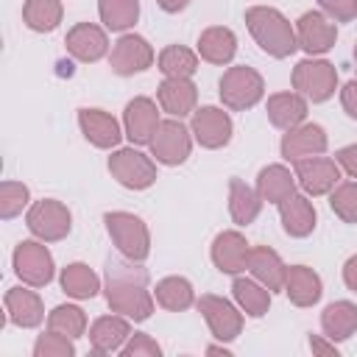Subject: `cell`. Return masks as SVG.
<instances>
[{"instance_id": "cell-9", "label": "cell", "mask_w": 357, "mask_h": 357, "mask_svg": "<svg viewBox=\"0 0 357 357\" xmlns=\"http://www.w3.org/2000/svg\"><path fill=\"white\" fill-rule=\"evenodd\" d=\"M100 8H103V17L112 28H123L137 17V0H123V3H114V6L109 0H103Z\"/></svg>"}, {"instance_id": "cell-3", "label": "cell", "mask_w": 357, "mask_h": 357, "mask_svg": "<svg viewBox=\"0 0 357 357\" xmlns=\"http://www.w3.org/2000/svg\"><path fill=\"white\" fill-rule=\"evenodd\" d=\"M81 123H84L86 137H89L92 142H98V145H114L117 137H120L114 120H109V117L100 114L98 109H86V112L81 114Z\"/></svg>"}, {"instance_id": "cell-7", "label": "cell", "mask_w": 357, "mask_h": 357, "mask_svg": "<svg viewBox=\"0 0 357 357\" xmlns=\"http://www.w3.org/2000/svg\"><path fill=\"white\" fill-rule=\"evenodd\" d=\"M301 31H304V47L307 50H326L329 47L332 31L324 25V20L318 14H304Z\"/></svg>"}, {"instance_id": "cell-6", "label": "cell", "mask_w": 357, "mask_h": 357, "mask_svg": "<svg viewBox=\"0 0 357 357\" xmlns=\"http://www.w3.org/2000/svg\"><path fill=\"white\" fill-rule=\"evenodd\" d=\"M290 204L284 206V226H287V231H293V234H304V231H310V226H312V220H315V212L307 206V201L304 198H287Z\"/></svg>"}, {"instance_id": "cell-5", "label": "cell", "mask_w": 357, "mask_h": 357, "mask_svg": "<svg viewBox=\"0 0 357 357\" xmlns=\"http://www.w3.org/2000/svg\"><path fill=\"white\" fill-rule=\"evenodd\" d=\"M162 134L167 137V145H165V142H153V145L159 148V156H162L165 162H181V159L187 156V139H184L181 126L167 123V126H162Z\"/></svg>"}, {"instance_id": "cell-2", "label": "cell", "mask_w": 357, "mask_h": 357, "mask_svg": "<svg viewBox=\"0 0 357 357\" xmlns=\"http://www.w3.org/2000/svg\"><path fill=\"white\" fill-rule=\"evenodd\" d=\"M195 131L206 145H220L229 137V120L218 109H201L195 117Z\"/></svg>"}, {"instance_id": "cell-10", "label": "cell", "mask_w": 357, "mask_h": 357, "mask_svg": "<svg viewBox=\"0 0 357 357\" xmlns=\"http://www.w3.org/2000/svg\"><path fill=\"white\" fill-rule=\"evenodd\" d=\"M64 287L75 296H92L95 293V279L89 271H84V265H73L64 273Z\"/></svg>"}, {"instance_id": "cell-12", "label": "cell", "mask_w": 357, "mask_h": 357, "mask_svg": "<svg viewBox=\"0 0 357 357\" xmlns=\"http://www.w3.org/2000/svg\"><path fill=\"white\" fill-rule=\"evenodd\" d=\"M340 162L351 170V173H357V145L354 148H346V151H340Z\"/></svg>"}, {"instance_id": "cell-1", "label": "cell", "mask_w": 357, "mask_h": 357, "mask_svg": "<svg viewBox=\"0 0 357 357\" xmlns=\"http://www.w3.org/2000/svg\"><path fill=\"white\" fill-rule=\"evenodd\" d=\"M153 120H156V114H153V103L151 100L139 98V100L128 103V137L134 142H145L151 137Z\"/></svg>"}, {"instance_id": "cell-4", "label": "cell", "mask_w": 357, "mask_h": 357, "mask_svg": "<svg viewBox=\"0 0 357 357\" xmlns=\"http://www.w3.org/2000/svg\"><path fill=\"white\" fill-rule=\"evenodd\" d=\"M298 173H301L304 187L312 190V192L326 190V187L337 178V170H335L329 162H301V165H298Z\"/></svg>"}, {"instance_id": "cell-11", "label": "cell", "mask_w": 357, "mask_h": 357, "mask_svg": "<svg viewBox=\"0 0 357 357\" xmlns=\"http://www.w3.org/2000/svg\"><path fill=\"white\" fill-rule=\"evenodd\" d=\"M162 70H167V73H192V56L187 50L170 47L162 56Z\"/></svg>"}, {"instance_id": "cell-8", "label": "cell", "mask_w": 357, "mask_h": 357, "mask_svg": "<svg viewBox=\"0 0 357 357\" xmlns=\"http://www.w3.org/2000/svg\"><path fill=\"white\" fill-rule=\"evenodd\" d=\"M162 100L173 114H184L187 106L192 103V86L190 84H165L162 86Z\"/></svg>"}]
</instances>
